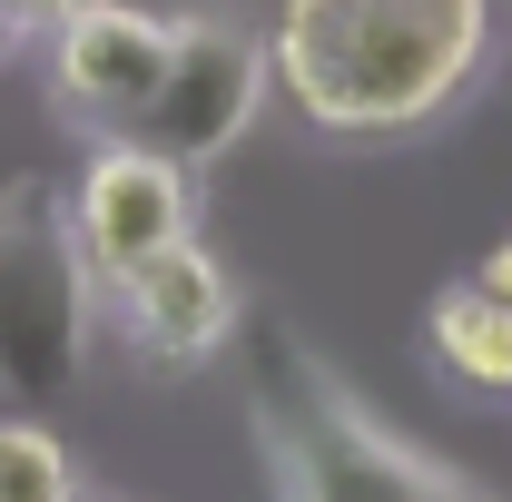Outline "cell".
<instances>
[{
  "instance_id": "9c48e42d",
  "label": "cell",
  "mask_w": 512,
  "mask_h": 502,
  "mask_svg": "<svg viewBox=\"0 0 512 502\" xmlns=\"http://www.w3.org/2000/svg\"><path fill=\"white\" fill-rule=\"evenodd\" d=\"M473 276H483V286H493V296H512V237H503V247H493V256H483V266H473Z\"/></svg>"
},
{
  "instance_id": "52a82bcc",
  "label": "cell",
  "mask_w": 512,
  "mask_h": 502,
  "mask_svg": "<svg viewBox=\"0 0 512 502\" xmlns=\"http://www.w3.org/2000/svg\"><path fill=\"white\" fill-rule=\"evenodd\" d=\"M79 493V463L50 424H0V502H60Z\"/></svg>"
},
{
  "instance_id": "7a4b0ae2",
  "label": "cell",
  "mask_w": 512,
  "mask_h": 502,
  "mask_svg": "<svg viewBox=\"0 0 512 502\" xmlns=\"http://www.w3.org/2000/svg\"><path fill=\"white\" fill-rule=\"evenodd\" d=\"M266 99V40H247L237 20H178L168 40V79L138 109V138L168 158H217Z\"/></svg>"
},
{
  "instance_id": "6da1fadb",
  "label": "cell",
  "mask_w": 512,
  "mask_h": 502,
  "mask_svg": "<svg viewBox=\"0 0 512 502\" xmlns=\"http://www.w3.org/2000/svg\"><path fill=\"white\" fill-rule=\"evenodd\" d=\"M493 50V0H286L266 79L325 138H404L444 119Z\"/></svg>"
},
{
  "instance_id": "30bf717a",
  "label": "cell",
  "mask_w": 512,
  "mask_h": 502,
  "mask_svg": "<svg viewBox=\"0 0 512 502\" xmlns=\"http://www.w3.org/2000/svg\"><path fill=\"white\" fill-rule=\"evenodd\" d=\"M10 40H20V20H10V10H0V60H10Z\"/></svg>"
},
{
  "instance_id": "277c9868",
  "label": "cell",
  "mask_w": 512,
  "mask_h": 502,
  "mask_svg": "<svg viewBox=\"0 0 512 502\" xmlns=\"http://www.w3.org/2000/svg\"><path fill=\"white\" fill-rule=\"evenodd\" d=\"M119 286V325L128 345L148 355V365H168V375H188L207 365L227 335H237V286H227V266L217 247H197V237H168V247H148Z\"/></svg>"
},
{
  "instance_id": "8992f818",
  "label": "cell",
  "mask_w": 512,
  "mask_h": 502,
  "mask_svg": "<svg viewBox=\"0 0 512 502\" xmlns=\"http://www.w3.org/2000/svg\"><path fill=\"white\" fill-rule=\"evenodd\" d=\"M424 345H434V365H444L463 394L512 404V296H493L483 276H463V286H444V296L424 306Z\"/></svg>"
},
{
  "instance_id": "ba28073f",
  "label": "cell",
  "mask_w": 512,
  "mask_h": 502,
  "mask_svg": "<svg viewBox=\"0 0 512 502\" xmlns=\"http://www.w3.org/2000/svg\"><path fill=\"white\" fill-rule=\"evenodd\" d=\"M0 10H10L20 30H60V20H69V10H79V0H0Z\"/></svg>"
},
{
  "instance_id": "5b68a950",
  "label": "cell",
  "mask_w": 512,
  "mask_h": 502,
  "mask_svg": "<svg viewBox=\"0 0 512 502\" xmlns=\"http://www.w3.org/2000/svg\"><path fill=\"white\" fill-rule=\"evenodd\" d=\"M168 40H178V20H158L138 0H79L50 30V79L79 119H138L168 79Z\"/></svg>"
},
{
  "instance_id": "3957f363",
  "label": "cell",
  "mask_w": 512,
  "mask_h": 502,
  "mask_svg": "<svg viewBox=\"0 0 512 502\" xmlns=\"http://www.w3.org/2000/svg\"><path fill=\"white\" fill-rule=\"evenodd\" d=\"M188 158H168V148H148V138H119V148H99L89 158V178L69 197V237L89 256V276H128L148 247H168V237H188Z\"/></svg>"
}]
</instances>
